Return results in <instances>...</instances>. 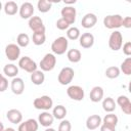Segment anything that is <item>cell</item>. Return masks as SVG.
<instances>
[{
    "label": "cell",
    "instance_id": "6da1fadb",
    "mask_svg": "<svg viewBox=\"0 0 131 131\" xmlns=\"http://www.w3.org/2000/svg\"><path fill=\"white\" fill-rule=\"evenodd\" d=\"M68 46H69L68 38L60 36V37L56 38L52 42V44H51V50H52L53 54H55V55H62L68 50Z\"/></svg>",
    "mask_w": 131,
    "mask_h": 131
},
{
    "label": "cell",
    "instance_id": "7a4b0ae2",
    "mask_svg": "<svg viewBox=\"0 0 131 131\" xmlns=\"http://www.w3.org/2000/svg\"><path fill=\"white\" fill-rule=\"evenodd\" d=\"M103 26L108 30L119 29L123 26V16L120 14H108L103 18Z\"/></svg>",
    "mask_w": 131,
    "mask_h": 131
},
{
    "label": "cell",
    "instance_id": "3957f363",
    "mask_svg": "<svg viewBox=\"0 0 131 131\" xmlns=\"http://www.w3.org/2000/svg\"><path fill=\"white\" fill-rule=\"evenodd\" d=\"M33 105L36 110H41L44 112L49 111L53 106V100L48 95H42L40 97H37L33 101Z\"/></svg>",
    "mask_w": 131,
    "mask_h": 131
},
{
    "label": "cell",
    "instance_id": "277c9868",
    "mask_svg": "<svg viewBox=\"0 0 131 131\" xmlns=\"http://www.w3.org/2000/svg\"><path fill=\"white\" fill-rule=\"evenodd\" d=\"M56 64V57L53 53H46L44 57L40 60L39 67L43 72H50L55 68Z\"/></svg>",
    "mask_w": 131,
    "mask_h": 131
},
{
    "label": "cell",
    "instance_id": "5b68a950",
    "mask_svg": "<svg viewBox=\"0 0 131 131\" xmlns=\"http://www.w3.org/2000/svg\"><path fill=\"white\" fill-rule=\"evenodd\" d=\"M123 46V36L122 33L120 31L115 30L108 38V47L114 50V51H118L122 48Z\"/></svg>",
    "mask_w": 131,
    "mask_h": 131
},
{
    "label": "cell",
    "instance_id": "8992f818",
    "mask_svg": "<svg viewBox=\"0 0 131 131\" xmlns=\"http://www.w3.org/2000/svg\"><path fill=\"white\" fill-rule=\"evenodd\" d=\"M74 76H75V72L72 68L70 67H64L60 70L58 76H57V81L59 82L60 85H69L73 79H74Z\"/></svg>",
    "mask_w": 131,
    "mask_h": 131
},
{
    "label": "cell",
    "instance_id": "52a82bcc",
    "mask_svg": "<svg viewBox=\"0 0 131 131\" xmlns=\"http://www.w3.org/2000/svg\"><path fill=\"white\" fill-rule=\"evenodd\" d=\"M18 67L21 70H24V71H26V72H28L30 74L36 72L37 71V68H38L37 63L31 57H29V56H23V57H20L18 59Z\"/></svg>",
    "mask_w": 131,
    "mask_h": 131
},
{
    "label": "cell",
    "instance_id": "ba28073f",
    "mask_svg": "<svg viewBox=\"0 0 131 131\" xmlns=\"http://www.w3.org/2000/svg\"><path fill=\"white\" fill-rule=\"evenodd\" d=\"M67 94H68V96L71 99L76 100V101L83 100L84 96H85L84 89L81 86H79V85H72V86H70L67 89Z\"/></svg>",
    "mask_w": 131,
    "mask_h": 131
},
{
    "label": "cell",
    "instance_id": "9c48e42d",
    "mask_svg": "<svg viewBox=\"0 0 131 131\" xmlns=\"http://www.w3.org/2000/svg\"><path fill=\"white\" fill-rule=\"evenodd\" d=\"M5 55L9 60L15 61L16 59L19 58L20 47L17 44H14V43H10V44L6 45V47H5Z\"/></svg>",
    "mask_w": 131,
    "mask_h": 131
},
{
    "label": "cell",
    "instance_id": "30bf717a",
    "mask_svg": "<svg viewBox=\"0 0 131 131\" xmlns=\"http://www.w3.org/2000/svg\"><path fill=\"white\" fill-rule=\"evenodd\" d=\"M61 17L68 21L70 25H73L76 21V15H77V11L76 8L74 6H64L61 11H60Z\"/></svg>",
    "mask_w": 131,
    "mask_h": 131
},
{
    "label": "cell",
    "instance_id": "8fae6325",
    "mask_svg": "<svg viewBox=\"0 0 131 131\" xmlns=\"http://www.w3.org/2000/svg\"><path fill=\"white\" fill-rule=\"evenodd\" d=\"M29 28L33 33H45V26L40 16H33L29 19Z\"/></svg>",
    "mask_w": 131,
    "mask_h": 131
},
{
    "label": "cell",
    "instance_id": "7c38bea8",
    "mask_svg": "<svg viewBox=\"0 0 131 131\" xmlns=\"http://www.w3.org/2000/svg\"><path fill=\"white\" fill-rule=\"evenodd\" d=\"M34 6L32 3L30 2H24L20 7H19V15L21 18L24 19H30L31 17H33V14H34Z\"/></svg>",
    "mask_w": 131,
    "mask_h": 131
},
{
    "label": "cell",
    "instance_id": "4fadbf2b",
    "mask_svg": "<svg viewBox=\"0 0 131 131\" xmlns=\"http://www.w3.org/2000/svg\"><path fill=\"white\" fill-rule=\"evenodd\" d=\"M10 88L12 93L16 94V95H20L23 94V92L25 91V82L21 78L19 77H15L11 80L10 83Z\"/></svg>",
    "mask_w": 131,
    "mask_h": 131
},
{
    "label": "cell",
    "instance_id": "5bb4252c",
    "mask_svg": "<svg viewBox=\"0 0 131 131\" xmlns=\"http://www.w3.org/2000/svg\"><path fill=\"white\" fill-rule=\"evenodd\" d=\"M102 125V119L99 115H91L86 120V128L88 130H95Z\"/></svg>",
    "mask_w": 131,
    "mask_h": 131
},
{
    "label": "cell",
    "instance_id": "9a60e30c",
    "mask_svg": "<svg viewBox=\"0 0 131 131\" xmlns=\"http://www.w3.org/2000/svg\"><path fill=\"white\" fill-rule=\"evenodd\" d=\"M39 128V122L35 119H28L19 124L17 131H37Z\"/></svg>",
    "mask_w": 131,
    "mask_h": 131
},
{
    "label": "cell",
    "instance_id": "2e32d148",
    "mask_svg": "<svg viewBox=\"0 0 131 131\" xmlns=\"http://www.w3.org/2000/svg\"><path fill=\"white\" fill-rule=\"evenodd\" d=\"M79 44L82 48H91L94 44V36L91 33H83L79 39Z\"/></svg>",
    "mask_w": 131,
    "mask_h": 131
},
{
    "label": "cell",
    "instance_id": "e0dca14e",
    "mask_svg": "<svg viewBox=\"0 0 131 131\" xmlns=\"http://www.w3.org/2000/svg\"><path fill=\"white\" fill-rule=\"evenodd\" d=\"M117 103L121 107L122 112L126 115H131V101L125 95H120L117 98Z\"/></svg>",
    "mask_w": 131,
    "mask_h": 131
},
{
    "label": "cell",
    "instance_id": "ac0fdd59",
    "mask_svg": "<svg viewBox=\"0 0 131 131\" xmlns=\"http://www.w3.org/2000/svg\"><path fill=\"white\" fill-rule=\"evenodd\" d=\"M6 118L12 124H20L23 121V114L16 108H11L6 113Z\"/></svg>",
    "mask_w": 131,
    "mask_h": 131
},
{
    "label": "cell",
    "instance_id": "d6986e66",
    "mask_svg": "<svg viewBox=\"0 0 131 131\" xmlns=\"http://www.w3.org/2000/svg\"><path fill=\"white\" fill-rule=\"evenodd\" d=\"M53 121H54V117L52 114H50L49 112H43L39 115L38 117V122L41 126L45 127V128H48L50 127L52 124H53Z\"/></svg>",
    "mask_w": 131,
    "mask_h": 131
},
{
    "label": "cell",
    "instance_id": "ffe728a7",
    "mask_svg": "<svg viewBox=\"0 0 131 131\" xmlns=\"http://www.w3.org/2000/svg\"><path fill=\"white\" fill-rule=\"evenodd\" d=\"M97 23V16L94 13H86L81 20V25L85 29H91L93 28Z\"/></svg>",
    "mask_w": 131,
    "mask_h": 131
},
{
    "label": "cell",
    "instance_id": "44dd1931",
    "mask_svg": "<svg viewBox=\"0 0 131 131\" xmlns=\"http://www.w3.org/2000/svg\"><path fill=\"white\" fill-rule=\"evenodd\" d=\"M103 95H104V91L103 88L100 86H94L91 91H90V100L92 102H99L101 100H103Z\"/></svg>",
    "mask_w": 131,
    "mask_h": 131
},
{
    "label": "cell",
    "instance_id": "7402d4cb",
    "mask_svg": "<svg viewBox=\"0 0 131 131\" xmlns=\"http://www.w3.org/2000/svg\"><path fill=\"white\" fill-rule=\"evenodd\" d=\"M3 74L9 78H15L18 74V68L13 63H7L3 68Z\"/></svg>",
    "mask_w": 131,
    "mask_h": 131
},
{
    "label": "cell",
    "instance_id": "603a6c76",
    "mask_svg": "<svg viewBox=\"0 0 131 131\" xmlns=\"http://www.w3.org/2000/svg\"><path fill=\"white\" fill-rule=\"evenodd\" d=\"M4 12L7 15H14L17 11H19V7L17 6L16 2L14 1H8L4 4Z\"/></svg>",
    "mask_w": 131,
    "mask_h": 131
},
{
    "label": "cell",
    "instance_id": "cb8c5ba5",
    "mask_svg": "<svg viewBox=\"0 0 131 131\" xmlns=\"http://www.w3.org/2000/svg\"><path fill=\"white\" fill-rule=\"evenodd\" d=\"M67 57H68V59H69L71 62L77 63V62H79V61L81 60L82 54H81V51H80V50H78V49H76V48H73V49L68 50V52H67Z\"/></svg>",
    "mask_w": 131,
    "mask_h": 131
},
{
    "label": "cell",
    "instance_id": "d4e9b609",
    "mask_svg": "<svg viewBox=\"0 0 131 131\" xmlns=\"http://www.w3.org/2000/svg\"><path fill=\"white\" fill-rule=\"evenodd\" d=\"M31 81L33 82V84L39 86V85H42L45 81V75L43 73V71H39L37 70L36 72L32 73L31 74Z\"/></svg>",
    "mask_w": 131,
    "mask_h": 131
},
{
    "label": "cell",
    "instance_id": "484cf974",
    "mask_svg": "<svg viewBox=\"0 0 131 131\" xmlns=\"http://www.w3.org/2000/svg\"><path fill=\"white\" fill-rule=\"evenodd\" d=\"M116 105H117V102L112 97H106V98H103L102 100V108L106 113H113L116 110Z\"/></svg>",
    "mask_w": 131,
    "mask_h": 131
},
{
    "label": "cell",
    "instance_id": "4316f807",
    "mask_svg": "<svg viewBox=\"0 0 131 131\" xmlns=\"http://www.w3.org/2000/svg\"><path fill=\"white\" fill-rule=\"evenodd\" d=\"M52 115L54 117V119H57V120H64L66 116H67V108L61 105V104H58L56 106L53 107V111H52Z\"/></svg>",
    "mask_w": 131,
    "mask_h": 131
},
{
    "label": "cell",
    "instance_id": "83f0119b",
    "mask_svg": "<svg viewBox=\"0 0 131 131\" xmlns=\"http://www.w3.org/2000/svg\"><path fill=\"white\" fill-rule=\"evenodd\" d=\"M118 122H119L118 117L113 113H108L102 119V124H105V125H108V126H112V127H115V128L118 125Z\"/></svg>",
    "mask_w": 131,
    "mask_h": 131
},
{
    "label": "cell",
    "instance_id": "f1b7e54d",
    "mask_svg": "<svg viewBox=\"0 0 131 131\" xmlns=\"http://www.w3.org/2000/svg\"><path fill=\"white\" fill-rule=\"evenodd\" d=\"M52 7V2L47 1V0H39L37 2V8L41 13H46L48 12Z\"/></svg>",
    "mask_w": 131,
    "mask_h": 131
},
{
    "label": "cell",
    "instance_id": "f546056e",
    "mask_svg": "<svg viewBox=\"0 0 131 131\" xmlns=\"http://www.w3.org/2000/svg\"><path fill=\"white\" fill-rule=\"evenodd\" d=\"M120 74H121V70H120V68H118L116 66L108 67L105 70V76L108 79H116L120 76Z\"/></svg>",
    "mask_w": 131,
    "mask_h": 131
},
{
    "label": "cell",
    "instance_id": "4dcf8cb0",
    "mask_svg": "<svg viewBox=\"0 0 131 131\" xmlns=\"http://www.w3.org/2000/svg\"><path fill=\"white\" fill-rule=\"evenodd\" d=\"M30 43V37L28 34L26 33H20L17 35L16 37V44L19 46V47H27Z\"/></svg>",
    "mask_w": 131,
    "mask_h": 131
},
{
    "label": "cell",
    "instance_id": "1f68e13d",
    "mask_svg": "<svg viewBox=\"0 0 131 131\" xmlns=\"http://www.w3.org/2000/svg\"><path fill=\"white\" fill-rule=\"evenodd\" d=\"M120 70L126 76L131 75V56L130 57H127V58H125L123 60V62L121 63Z\"/></svg>",
    "mask_w": 131,
    "mask_h": 131
},
{
    "label": "cell",
    "instance_id": "d6a6232c",
    "mask_svg": "<svg viewBox=\"0 0 131 131\" xmlns=\"http://www.w3.org/2000/svg\"><path fill=\"white\" fill-rule=\"evenodd\" d=\"M81 37L80 30L77 27H71L69 30H67V38L70 40H78Z\"/></svg>",
    "mask_w": 131,
    "mask_h": 131
},
{
    "label": "cell",
    "instance_id": "836d02e7",
    "mask_svg": "<svg viewBox=\"0 0 131 131\" xmlns=\"http://www.w3.org/2000/svg\"><path fill=\"white\" fill-rule=\"evenodd\" d=\"M33 43L37 46L43 45L46 41V35L45 33H33Z\"/></svg>",
    "mask_w": 131,
    "mask_h": 131
},
{
    "label": "cell",
    "instance_id": "e575fe53",
    "mask_svg": "<svg viewBox=\"0 0 131 131\" xmlns=\"http://www.w3.org/2000/svg\"><path fill=\"white\" fill-rule=\"evenodd\" d=\"M55 26H56V28H57L58 30L63 31V30H69L71 25H70L68 21H66V20H64L62 17H60V18H58V19L56 20Z\"/></svg>",
    "mask_w": 131,
    "mask_h": 131
},
{
    "label": "cell",
    "instance_id": "d590c367",
    "mask_svg": "<svg viewBox=\"0 0 131 131\" xmlns=\"http://www.w3.org/2000/svg\"><path fill=\"white\" fill-rule=\"evenodd\" d=\"M72 125L69 120H61V122L58 125L57 131H71Z\"/></svg>",
    "mask_w": 131,
    "mask_h": 131
},
{
    "label": "cell",
    "instance_id": "8d00e7d4",
    "mask_svg": "<svg viewBox=\"0 0 131 131\" xmlns=\"http://www.w3.org/2000/svg\"><path fill=\"white\" fill-rule=\"evenodd\" d=\"M7 87H8V80L4 75H2L1 76V80H0V91L4 92L7 89Z\"/></svg>",
    "mask_w": 131,
    "mask_h": 131
},
{
    "label": "cell",
    "instance_id": "74e56055",
    "mask_svg": "<svg viewBox=\"0 0 131 131\" xmlns=\"http://www.w3.org/2000/svg\"><path fill=\"white\" fill-rule=\"evenodd\" d=\"M123 52L127 56H131V42H126L123 45Z\"/></svg>",
    "mask_w": 131,
    "mask_h": 131
},
{
    "label": "cell",
    "instance_id": "f35d334b",
    "mask_svg": "<svg viewBox=\"0 0 131 131\" xmlns=\"http://www.w3.org/2000/svg\"><path fill=\"white\" fill-rule=\"evenodd\" d=\"M126 29H131V16H125L123 17V26Z\"/></svg>",
    "mask_w": 131,
    "mask_h": 131
},
{
    "label": "cell",
    "instance_id": "ab89813d",
    "mask_svg": "<svg viewBox=\"0 0 131 131\" xmlns=\"http://www.w3.org/2000/svg\"><path fill=\"white\" fill-rule=\"evenodd\" d=\"M100 131H116V128L108 126V125H105V124H102L100 126Z\"/></svg>",
    "mask_w": 131,
    "mask_h": 131
},
{
    "label": "cell",
    "instance_id": "60d3db41",
    "mask_svg": "<svg viewBox=\"0 0 131 131\" xmlns=\"http://www.w3.org/2000/svg\"><path fill=\"white\" fill-rule=\"evenodd\" d=\"M76 2H77L76 0H71V1H69V0H64V1H63V3H64L66 5L68 4V6H71L72 4H75Z\"/></svg>",
    "mask_w": 131,
    "mask_h": 131
},
{
    "label": "cell",
    "instance_id": "b9f144b4",
    "mask_svg": "<svg viewBox=\"0 0 131 131\" xmlns=\"http://www.w3.org/2000/svg\"><path fill=\"white\" fill-rule=\"evenodd\" d=\"M4 130H5V128L3 126V123H0V131H4Z\"/></svg>",
    "mask_w": 131,
    "mask_h": 131
},
{
    "label": "cell",
    "instance_id": "7bdbcfd3",
    "mask_svg": "<svg viewBox=\"0 0 131 131\" xmlns=\"http://www.w3.org/2000/svg\"><path fill=\"white\" fill-rule=\"evenodd\" d=\"M4 131H15V130L13 128H11V127H8V128H5Z\"/></svg>",
    "mask_w": 131,
    "mask_h": 131
},
{
    "label": "cell",
    "instance_id": "ee69618b",
    "mask_svg": "<svg viewBox=\"0 0 131 131\" xmlns=\"http://www.w3.org/2000/svg\"><path fill=\"white\" fill-rule=\"evenodd\" d=\"M45 131H55V129H53V128H51V127H48V128L45 129Z\"/></svg>",
    "mask_w": 131,
    "mask_h": 131
},
{
    "label": "cell",
    "instance_id": "f6af8a7d",
    "mask_svg": "<svg viewBox=\"0 0 131 131\" xmlns=\"http://www.w3.org/2000/svg\"><path fill=\"white\" fill-rule=\"evenodd\" d=\"M128 91L131 93V81L129 82V84H128Z\"/></svg>",
    "mask_w": 131,
    "mask_h": 131
}]
</instances>
